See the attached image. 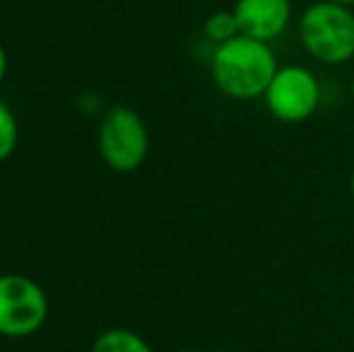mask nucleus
<instances>
[{"mask_svg":"<svg viewBox=\"0 0 354 352\" xmlns=\"http://www.w3.org/2000/svg\"><path fill=\"white\" fill-rule=\"evenodd\" d=\"M277 56L268 41H258L246 34L229 39L214 46L212 53V80L222 94L239 102L258 99L266 94L275 77Z\"/></svg>","mask_w":354,"mask_h":352,"instance_id":"f257e3e1","label":"nucleus"},{"mask_svg":"<svg viewBox=\"0 0 354 352\" xmlns=\"http://www.w3.org/2000/svg\"><path fill=\"white\" fill-rule=\"evenodd\" d=\"M304 51L318 63L342 66L354 58V10L330 0L311 3L297 22Z\"/></svg>","mask_w":354,"mask_h":352,"instance_id":"f03ea898","label":"nucleus"},{"mask_svg":"<svg viewBox=\"0 0 354 352\" xmlns=\"http://www.w3.org/2000/svg\"><path fill=\"white\" fill-rule=\"evenodd\" d=\"M99 150L113 172H136L147 160L149 133L140 113L128 106H113L99 128Z\"/></svg>","mask_w":354,"mask_h":352,"instance_id":"7ed1b4c3","label":"nucleus"},{"mask_svg":"<svg viewBox=\"0 0 354 352\" xmlns=\"http://www.w3.org/2000/svg\"><path fill=\"white\" fill-rule=\"evenodd\" d=\"M48 316L44 290L27 275H0V335L27 338Z\"/></svg>","mask_w":354,"mask_h":352,"instance_id":"20e7f679","label":"nucleus"},{"mask_svg":"<svg viewBox=\"0 0 354 352\" xmlns=\"http://www.w3.org/2000/svg\"><path fill=\"white\" fill-rule=\"evenodd\" d=\"M263 99L277 121L304 123L318 111L321 82L304 66H280Z\"/></svg>","mask_w":354,"mask_h":352,"instance_id":"39448f33","label":"nucleus"},{"mask_svg":"<svg viewBox=\"0 0 354 352\" xmlns=\"http://www.w3.org/2000/svg\"><path fill=\"white\" fill-rule=\"evenodd\" d=\"M239 32L258 41H275L292 24V0H236Z\"/></svg>","mask_w":354,"mask_h":352,"instance_id":"423d86ee","label":"nucleus"},{"mask_svg":"<svg viewBox=\"0 0 354 352\" xmlns=\"http://www.w3.org/2000/svg\"><path fill=\"white\" fill-rule=\"evenodd\" d=\"M89 352H152L142 335L126 328H111L94 340Z\"/></svg>","mask_w":354,"mask_h":352,"instance_id":"0eeeda50","label":"nucleus"},{"mask_svg":"<svg viewBox=\"0 0 354 352\" xmlns=\"http://www.w3.org/2000/svg\"><path fill=\"white\" fill-rule=\"evenodd\" d=\"M203 34H205V39L212 41L214 46L227 44L229 39L239 37L241 32H239V22L234 10H217V12H212L205 19V24H203Z\"/></svg>","mask_w":354,"mask_h":352,"instance_id":"6e6552de","label":"nucleus"},{"mask_svg":"<svg viewBox=\"0 0 354 352\" xmlns=\"http://www.w3.org/2000/svg\"><path fill=\"white\" fill-rule=\"evenodd\" d=\"M17 147V121L5 102H0V162H5Z\"/></svg>","mask_w":354,"mask_h":352,"instance_id":"1a4fd4ad","label":"nucleus"},{"mask_svg":"<svg viewBox=\"0 0 354 352\" xmlns=\"http://www.w3.org/2000/svg\"><path fill=\"white\" fill-rule=\"evenodd\" d=\"M5 71H8V56H5V48L0 46V82L5 77Z\"/></svg>","mask_w":354,"mask_h":352,"instance_id":"9d476101","label":"nucleus"},{"mask_svg":"<svg viewBox=\"0 0 354 352\" xmlns=\"http://www.w3.org/2000/svg\"><path fill=\"white\" fill-rule=\"evenodd\" d=\"M330 3H337V5H347V8H354V0H330Z\"/></svg>","mask_w":354,"mask_h":352,"instance_id":"9b49d317","label":"nucleus"},{"mask_svg":"<svg viewBox=\"0 0 354 352\" xmlns=\"http://www.w3.org/2000/svg\"><path fill=\"white\" fill-rule=\"evenodd\" d=\"M350 191H352V198H354V169H352V176H350Z\"/></svg>","mask_w":354,"mask_h":352,"instance_id":"f8f14e48","label":"nucleus"},{"mask_svg":"<svg viewBox=\"0 0 354 352\" xmlns=\"http://www.w3.org/2000/svg\"><path fill=\"white\" fill-rule=\"evenodd\" d=\"M350 92H352V102H354V80H352V89H350Z\"/></svg>","mask_w":354,"mask_h":352,"instance_id":"ddd939ff","label":"nucleus"},{"mask_svg":"<svg viewBox=\"0 0 354 352\" xmlns=\"http://www.w3.org/2000/svg\"><path fill=\"white\" fill-rule=\"evenodd\" d=\"M176 352H201V350H176Z\"/></svg>","mask_w":354,"mask_h":352,"instance_id":"4468645a","label":"nucleus"}]
</instances>
